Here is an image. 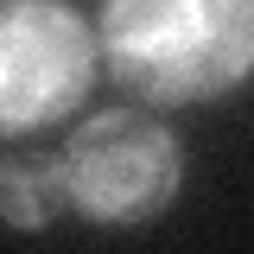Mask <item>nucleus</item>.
I'll list each match as a JSON object with an SVG mask.
<instances>
[{"label":"nucleus","instance_id":"obj_3","mask_svg":"<svg viewBox=\"0 0 254 254\" xmlns=\"http://www.w3.org/2000/svg\"><path fill=\"white\" fill-rule=\"evenodd\" d=\"M95 70V26L64 0H0V140L76 115Z\"/></svg>","mask_w":254,"mask_h":254},{"label":"nucleus","instance_id":"obj_1","mask_svg":"<svg viewBox=\"0 0 254 254\" xmlns=\"http://www.w3.org/2000/svg\"><path fill=\"white\" fill-rule=\"evenodd\" d=\"M95 58L133 102H216L254 76V0H102Z\"/></svg>","mask_w":254,"mask_h":254},{"label":"nucleus","instance_id":"obj_2","mask_svg":"<svg viewBox=\"0 0 254 254\" xmlns=\"http://www.w3.org/2000/svg\"><path fill=\"white\" fill-rule=\"evenodd\" d=\"M64 203L95 229H133L178 203L185 146L178 133L140 108H102L64 140Z\"/></svg>","mask_w":254,"mask_h":254},{"label":"nucleus","instance_id":"obj_4","mask_svg":"<svg viewBox=\"0 0 254 254\" xmlns=\"http://www.w3.org/2000/svg\"><path fill=\"white\" fill-rule=\"evenodd\" d=\"M70 203H64V165L58 159H32V153H6L0 159V222L6 229H51Z\"/></svg>","mask_w":254,"mask_h":254}]
</instances>
